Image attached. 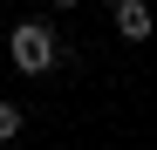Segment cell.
<instances>
[{
	"instance_id": "2",
	"label": "cell",
	"mask_w": 157,
	"mask_h": 150,
	"mask_svg": "<svg viewBox=\"0 0 157 150\" xmlns=\"http://www.w3.org/2000/svg\"><path fill=\"white\" fill-rule=\"evenodd\" d=\"M109 21H116V34H123L130 48H144V41L157 34V7H150V0H116Z\"/></svg>"
},
{
	"instance_id": "5",
	"label": "cell",
	"mask_w": 157,
	"mask_h": 150,
	"mask_svg": "<svg viewBox=\"0 0 157 150\" xmlns=\"http://www.w3.org/2000/svg\"><path fill=\"white\" fill-rule=\"evenodd\" d=\"M102 7H116V0H102Z\"/></svg>"
},
{
	"instance_id": "3",
	"label": "cell",
	"mask_w": 157,
	"mask_h": 150,
	"mask_svg": "<svg viewBox=\"0 0 157 150\" xmlns=\"http://www.w3.org/2000/svg\"><path fill=\"white\" fill-rule=\"evenodd\" d=\"M21 130H28V109H21V103H7V96H0V143H14Z\"/></svg>"
},
{
	"instance_id": "4",
	"label": "cell",
	"mask_w": 157,
	"mask_h": 150,
	"mask_svg": "<svg viewBox=\"0 0 157 150\" xmlns=\"http://www.w3.org/2000/svg\"><path fill=\"white\" fill-rule=\"evenodd\" d=\"M48 7H55V14H75V7H82V0H48Z\"/></svg>"
},
{
	"instance_id": "6",
	"label": "cell",
	"mask_w": 157,
	"mask_h": 150,
	"mask_svg": "<svg viewBox=\"0 0 157 150\" xmlns=\"http://www.w3.org/2000/svg\"><path fill=\"white\" fill-rule=\"evenodd\" d=\"M150 7H157V0H150Z\"/></svg>"
},
{
	"instance_id": "1",
	"label": "cell",
	"mask_w": 157,
	"mask_h": 150,
	"mask_svg": "<svg viewBox=\"0 0 157 150\" xmlns=\"http://www.w3.org/2000/svg\"><path fill=\"white\" fill-rule=\"evenodd\" d=\"M7 62L21 75H48L62 62V34H55V21L48 14H28V21H14L7 28Z\"/></svg>"
}]
</instances>
